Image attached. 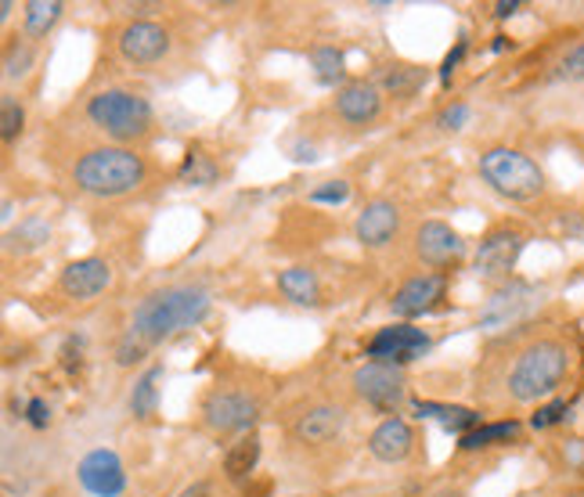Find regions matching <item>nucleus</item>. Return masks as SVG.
<instances>
[{
  "mask_svg": "<svg viewBox=\"0 0 584 497\" xmlns=\"http://www.w3.org/2000/svg\"><path fill=\"white\" fill-rule=\"evenodd\" d=\"M119 11H127L130 19H141L148 11H163V4H119Z\"/></svg>",
  "mask_w": 584,
  "mask_h": 497,
  "instance_id": "nucleus-41",
  "label": "nucleus"
},
{
  "mask_svg": "<svg viewBox=\"0 0 584 497\" xmlns=\"http://www.w3.org/2000/svg\"><path fill=\"white\" fill-rule=\"evenodd\" d=\"M519 8H524V0H499V4H494V15H499V19H513Z\"/></svg>",
  "mask_w": 584,
  "mask_h": 497,
  "instance_id": "nucleus-38",
  "label": "nucleus"
},
{
  "mask_svg": "<svg viewBox=\"0 0 584 497\" xmlns=\"http://www.w3.org/2000/svg\"><path fill=\"white\" fill-rule=\"evenodd\" d=\"M26 421H30L33 429H47V426H51V407H47V401L33 396V401L26 404Z\"/></svg>",
  "mask_w": 584,
  "mask_h": 497,
  "instance_id": "nucleus-36",
  "label": "nucleus"
},
{
  "mask_svg": "<svg viewBox=\"0 0 584 497\" xmlns=\"http://www.w3.org/2000/svg\"><path fill=\"white\" fill-rule=\"evenodd\" d=\"M296 497H300V494H296Z\"/></svg>",
  "mask_w": 584,
  "mask_h": 497,
  "instance_id": "nucleus-45",
  "label": "nucleus"
},
{
  "mask_svg": "<svg viewBox=\"0 0 584 497\" xmlns=\"http://www.w3.org/2000/svg\"><path fill=\"white\" fill-rule=\"evenodd\" d=\"M51 239V223L44 217H26L15 231H8V248H19V253H33V248L47 245Z\"/></svg>",
  "mask_w": 584,
  "mask_h": 497,
  "instance_id": "nucleus-27",
  "label": "nucleus"
},
{
  "mask_svg": "<svg viewBox=\"0 0 584 497\" xmlns=\"http://www.w3.org/2000/svg\"><path fill=\"white\" fill-rule=\"evenodd\" d=\"M354 393L362 396L368 407L387 412L393 418L397 407H401L404 396H408L404 371L397 365H379V360H368V365H362L354 371Z\"/></svg>",
  "mask_w": 584,
  "mask_h": 497,
  "instance_id": "nucleus-10",
  "label": "nucleus"
},
{
  "mask_svg": "<svg viewBox=\"0 0 584 497\" xmlns=\"http://www.w3.org/2000/svg\"><path fill=\"white\" fill-rule=\"evenodd\" d=\"M335 116L351 127H371L382 116V91L371 80H354L335 94Z\"/></svg>",
  "mask_w": 584,
  "mask_h": 497,
  "instance_id": "nucleus-19",
  "label": "nucleus"
},
{
  "mask_svg": "<svg viewBox=\"0 0 584 497\" xmlns=\"http://www.w3.org/2000/svg\"><path fill=\"white\" fill-rule=\"evenodd\" d=\"M422 83H426V69H419V66H387L379 72V91L397 97V102L415 97L422 91Z\"/></svg>",
  "mask_w": 584,
  "mask_h": 497,
  "instance_id": "nucleus-22",
  "label": "nucleus"
},
{
  "mask_svg": "<svg viewBox=\"0 0 584 497\" xmlns=\"http://www.w3.org/2000/svg\"><path fill=\"white\" fill-rule=\"evenodd\" d=\"M566 415H570L566 401H549V404H541L538 412H534L530 426L534 429H552V426H559V421H566Z\"/></svg>",
  "mask_w": 584,
  "mask_h": 497,
  "instance_id": "nucleus-33",
  "label": "nucleus"
},
{
  "mask_svg": "<svg viewBox=\"0 0 584 497\" xmlns=\"http://www.w3.org/2000/svg\"><path fill=\"white\" fill-rule=\"evenodd\" d=\"M524 245H527V234L524 228H516V223H499V228H491L483 234L477 259H473L477 278L494 285V289H502L505 281H513V270L519 264Z\"/></svg>",
  "mask_w": 584,
  "mask_h": 497,
  "instance_id": "nucleus-7",
  "label": "nucleus"
},
{
  "mask_svg": "<svg viewBox=\"0 0 584 497\" xmlns=\"http://www.w3.org/2000/svg\"><path fill=\"white\" fill-rule=\"evenodd\" d=\"M552 80H566V83H581L584 80V41L574 44L563 58L556 61Z\"/></svg>",
  "mask_w": 584,
  "mask_h": 497,
  "instance_id": "nucleus-30",
  "label": "nucleus"
},
{
  "mask_svg": "<svg viewBox=\"0 0 584 497\" xmlns=\"http://www.w3.org/2000/svg\"><path fill=\"white\" fill-rule=\"evenodd\" d=\"M209 494H214V487H209V479H195L192 487H184L178 497H209Z\"/></svg>",
  "mask_w": 584,
  "mask_h": 497,
  "instance_id": "nucleus-39",
  "label": "nucleus"
},
{
  "mask_svg": "<svg viewBox=\"0 0 584 497\" xmlns=\"http://www.w3.org/2000/svg\"><path fill=\"white\" fill-rule=\"evenodd\" d=\"M368 454L382 465H404L415 454V429L401 415L382 418L368 437Z\"/></svg>",
  "mask_w": 584,
  "mask_h": 497,
  "instance_id": "nucleus-17",
  "label": "nucleus"
},
{
  "mask_svg": "<svg viewBox=\"0 0 584 497\" xmlns=\"http://www.w3.org/2000/svg\"><path fill=\"white\" fill-rule=\"evenodd\" d=\"M209 307H214V296L203 285H163V289L148 292L134 307L127 332L152 350V346L173 339L178 332L203 325Z\"/></svg>",
  "mask_w": 584,
  "mask_h": 497,
  "instance_id": "nucleus-1",
  "label": "nucleus"
},
{
  "mask_svg": "<svg viewBox=\"0 0 584 497\" xmlns=\"http://www.w3.org/2000/svg\"><path fill=\"white\" fill-rule=\"evenodd\" d=\"M87 119L119 148L148 141L156 127L152 102L145 94L127 91V86H105V91L87 97Z\"/></svg>",
  "mask_w": 584,
  "mask_h": 497,
  "instance_id": "nucleus-4",
  "label": "nucleus"
},
{
  "mask_svg": "<svg viewBox=\"0 0 584 497\" xmlns=\"http://www.w3.org/2000/svg\"><path fill=\"white\" fill-rule=\"evenodd\" d=\"M346 426V412L340 404H307L300 415L293 418V440L304 443V447H318V443H329L343 432Z\"/></svg>",
  "mask_w": 584,
  "mask_h": 497,
  "instance_id": "nucleus-15",
  "label": "nucleus"
},
{
  "mask_svg": "<svg viewBox=\"0 0 584 497\" xmlns=\"http://www.w3.org/2000/svg\"><path fill=\"white\" fill-rule=\"evenodd\" d=\"M519 440V421L505 418V421H491V426H477L473 432L462 437V451H483V447H499V443H513Z\"/></svg>",
  "mask_w": 584,
  "mask_h": 497,
  "instance_id": "nucleus-26",
  "label": "nucleus"
},
{
  "mask_svg": "<svg viewBox=\"0 0 584 497\" xmlns=\"http://www.w3.org/2000/svg\"><path fill=\"white\" fill-rule=\"evenodd\" d=\"M444 292H447V278L437 275V270H430V275H415V278H408L401 289L393 292V314L397 317H422V314H430L433 307H437L444 300Z\"/></svg>",
  "mask_w": 584,
  "mask_h": 497,
  "instance_id": "nucleus-18",
  "label": "nucleus"
},
{
  "mask_svg": "<svg viewBox=\"0 0 584 497\" xmlns=\"http://www.w3.org/2000/svg\"><path fill=\"white\" fill-rule=\"evenodd\" d=\"M566 462L584 465V440H566Z\"/></svg>",
  "mask_w": 584,
  "mask_h": 497,
  "instance_id": "nucleus-40",
  "label": "nucleus"
},
{
  "mask_svg": "<svg viewBox=\"0 0 584 497\" xmlns=\"http://www.w3.org/2000/svg\"><path fill=\"white\" fill-rule=\"evenodd\" d=\"M491 47H494V51H505V47H508V36H494Z\"/></svg>",
  "mask_w": 584,
  "mask_h": 497,
  "instance_id": "nucleus-42",
  "label": "nucleus"
},
{
  "mask_svg": "<svg viewBox=\"0 0 584 497\" xmlns=\"http://www.w3.org/2000/svg\"><path fill=\"white\" fill-rule=\"evenodd\" d=\"M72 184L91 198H123L148 184V163L134 148L102 145L72 163Z\"/></svg>",
  "mask_w": 584,
  "mask_h": 497,
  "instance_id": "nucleus-3",
  "label": "nucleus"
},
{
  "mask_svg": "<svg viewBox=\"0 0 584 497\" xmlns=\"http://www.w3.org/2000/svg\"><path fill=\"white\" fill-rule=\"evenodd\" d=\"M466 47H469V44H466V36H462V41H458V44H455V51L444 58V66H440V80H444V83H451V77H455V69H458V61H462V58H466Z\"/></svg>",
  "mask_w": 584,
  "mask_h": 497,
  "instance_id": "nucleus-37",
  "label": "nucleus"
},
{
  "mask_svg": "<svg viewBox=\"0 0 584 497\" xmlns=\"http://www.w3.org/2000/svg\"><path fill=\"white\" fill-rule=\"evenodd\" d=\"M541 303H545V289H538V285H530V281H505L502 289H494L491 300L483 303L480 317H477V328H483V332L516 328V325H524V321Z\"/></svg>",
  "mask_w": 584,
  "mask_h": 497,
  "instance_id": "nucleus-8",
  "label": "nucleus"
},
{
  "mask_svg": "<svg viewBox=\"0 0 584 497\" xmlns=\"http://www.w3.org/2000/svg\"><path fill=\"white\" fill-rule=\"evenodd\" d=\"M61 11H66L61 0H30L26 15H22V30H26L30 41H47V33L58 26Z\"/></svg>",
  "mask_w": 584,
  "mask_h": 497,
  "instance_id": "nucleus-24",
  "label": "nucleus"
},
{
  "mask_svg": "<svg viewBox=\"0 0 584 497\" xmlns=\"http://www.w3.org/2000/svg\"><path fill=\"white\" fill-rule=\"evenodd\" d=\"M260 451H264V447H260L256 432H245V437H239L228 447V454H224V476H228L231 483H245L256 472Z\"/></svg>",
  "mask_w": 584,
  "mask_h": 497,
  "instance_id": "nucleus-21",
  "label": "nucleus"
},
{
  "mask_svg": "<svg viewBox=\"0 0 584 497\" xmlns=\"http://www.w3.org/2000/svg\"><path fill=\"white\" fill-rule=\"evenodd\" d=\"M310 66H314V77H318V83H325V86H332V83H340L343 77H346V66H343V55L335 51V47H314L310 51Z\"/></svg>",
  "mask_w": 584,
  "mask_h": 497,
  "instance_id": "nucleus-28",
  "label": "nucleus"
},
{
  "mask_svg": "<svg viewBox=\"0 0 584 497\" xmlns=\"http://www.w3.org/2000/svg\"><path fill=\"white\" fill-rule=\"evenodd\" d=\"M30 66H33V47H30L26 41L8 44V51H4V77H8V80L26 77Z\"/></svg>",
  "mask_w": 584,
  "mask_h": 497,
  "instance_id": "nucleus-31",
  "label": "nucleus"
},
{
  "mask_svg": "<svg viewBox=\"0 0 584 497\" xmlns=\"http://www.w3.org/2000/svg\"><path fill=\"white\" fill-rule=\"evenodd\" d=\"M440 426L447 432H473L480 426V415L473 412V407H444V415H440Z\"/></svg>",
  "mask_w": 584,
  "mask_h": 497,
  "instance_id": "nucleus-32",
  "label": "nucleus"
},
{
  "mask_svg": "<svg viewBox=\"0 0 584 497\" xmlns=\"http://www.w3.org/2000/svg\"><path fill=\"white\" fill-rule=\"evenodd\" d=\"M108 285H112V267H108V259H98V256L72 259V264L61 267V275H58V289L77 303H87V300H94V296H102Z\"/></svg>",
  "mask_w": 584,
  "mask_h": 497,
  "instance_id": "nucleus-13",
  "label": "nucleus"
},
{
  "mask_svg": "<svg viewBox=\"0 0 584 497\" xmlns=\"http://www.w3.org/2000/svg\"><path fill=\"white\" fill-rule=\"evenodd\" d=\"M430 350V335L415 328V325H387V328H379L376 335L368 339L365 346V354L371 360H379V365H408V360H415Z\"/></svg>",
  "mask_w": 584,
  "mask_h": 497,
  "instance_id": "nucleus-11",
  "label": "nucleus"
},
{
  "mask_svg": "<svg viewBox=\"0 0 584 497\" xmlns=\"http://www.w3.org/2000/svg\"><path fill=\"white\" fill-rule=\"evenodd\" d=\"M559 497H581V494H574V490H570V494H559Z\"/></svg>",
  "mask_w": 584,
  "mask_h": 497,
  "instance_id": "nucleus-44",
  "label": "nucleus"
},
{
  "mask_svg": "<svg viewBox=\"0 0 584 497\" xmlns=\"http://www.w3.org/2000/svg\"><path fill=\"white\" fill-rule=\"evenodd\" d=\"M397 231H401V209L390 198L368 203L354 220V239L365 248H387L397 239Z\"/></svg>",
  "mask_w": 584,
  "mask_h": 497,
  "instance_id": "nucleus-16",
  "label": "nucleus"
},
{
  "mask_svg": "<svg viewBox=\"0 0 584 497\" xmlns=\"http://www.w3.org/2000/svg\"><path fill=\"white\" fill-rule=\"evenodd\" d=\"M278 292L296 307H318L321 303V281L310 267H285L278 275Z\"/></svg>",
  "mask_w": 584,
  "mask_h": 497,
  "instance_id": "nucleus-20",
  "label": "nucleus"
},
{
  "mask_svg": "<svg viewBox=\"0 0 584 497\" xmlns=\"http://www.w3.org/2000/svg\"><path fill=\"white\" fill-rule=\"evenodd\" d=\"M159 382H163V365H152L130 390V415L152 421L159 412Z\"/></svg>",
  "mask_w": 584,
  "mask_h": 497,
  "instance_id": "nucleus-23",
  "label": "nucleus"
},
{
  "mask_svg": "<svg viewBox=\"0 0 584 497\" xmlns=\"http://www.w3.org/2000/svg\"><path fill=\"white\" fill-rule=\"evenodd\" d=\"M570 346L556 335H541L530 339L527 346H519L513 368L505 375V390L516 404H538L545 396H552L563 386L566 371H570Z\"/></svg>",
  "mask_w": 584,
  "mask_h": 497,
  "instance_id": "nucleus-2",
  "label": "nucleus"
},
{
  "mask_svg": "<svg viewBox=\"0 0 584 497\" xmlns=\"http://www.w3.org/2000/svg\"><path fill=\"white\" fill-rule=\"evenodd\" d=\"M466 123H469V105H466V102H451V105H447L440 116H437V127H440V130H462Z\"/></svg>",
  "mask_w": 584,
  "mask_h": 497,
  "instance_id": "nucleus-35",
  "label": "nucleus"
},
{
  "mask_svg": "<svg viewBox=\"0 0 584 497\" xmlns=\"http://www.w3.org/2000/svg\"><path fill=\"white\" fill-rule=\"evenodd\" d=\"M480 181L488 184L494 195L508 198V203H534L545 195V170L534 163L527 152L519 148H488L480 155Z\"/></svg>",
  "mask_w": 584,
  "mask_h": 497,
  "instance_id": "nucleus-5",
  "label": "nucleus"
},
{
  "mask_svg": "<svg viewBox=\"0 0 584 497\" xmlns=\"http://www.w3.org/2000/svg\"><path fill=\"white\" fill-rule=\"evenodd\" d=\"M77 476L83 483L87 494L94 497H119L123 487H127V472H123V462L116 451H105V447H98L80 462Z\"/></svg>",
  "mask_w": 584,
  "mask_h": 497,
  "instance_id": "nucleus-14",
  "label": "nucleus"
},
{
  "mask_svg": "<svg viewBox=\"0 0 584 497\" xmlns=\"http://www.w3.org/2000/svg\"><path fill=\"white\" fill-rule=\"evenodd\" d=\"M415 256L426 267H433L437 275H444V267H455L466 256V242L451 223L444 220H426L415 231Z\"/></svg>",
  "mask_w": 584,
  "mask_h": 497,
  "instance_id": "nucleus-12",
  "label": "nucleus"
},
{
  "mask_svg": "<svg viewBox=\"0 0 584 497\" xmlns=\"http://www.w3.org/2000/svg\"><path fill=\"white\" fill-rule=\"evenodd\" d=\"M22 127H26V108H22L19 97L4 94L0 97V138H4V145L15 141Z\"/></svg>",
  "mask_w": 584,
  "mask_h": 497,
  "instance_id": "nucleus-29",
  "label": "nucleus"
},
{
  "mask_svg": "<svg viewBox=\"0 0 584 497\" xmlns=\"http://www.w3.org/2000/svg\"><path fill=\"white\" fill-rule=\"evenodd\" d=\"M351 198V184L346 181H325L321 188L310 192V203H325V206H343Z\"/></svg>",
  "mask_w": 584,
  "mask_h": 497,
  "instance_id": "nucleus-34",
  "label": "nucleus"
},
{
  "mask_svg": "<svg viewBox=\"0 0 584 497\" xmlns=\"http://www.w3.org/2000/svg\"><path fill=\"white\" fill-rule=\"evenodd\" d=\"M11 11H15V4H11V0H4V4H0V19H8Z\"/></svg>",
  "mask_w": 584,
  "mask_h": 497,
  "instance_id": "nucleus-43",
  "label": "nucleus"
},
{
  "mask_svg": "<svg viewBox=\"0 0 584 497\" xmlns=\"http://www.w3.org/2000/svg\"><path fill=\"white\" fill-rule=\"evenodd\" d=\"M203 426L217 437H228V432H253L256 418H260V396L250 390H231V386H217L203 396Z\"/></svg>",
  "mask_w": 584,
  "mask_h": 497,
  "instance_id": "nucleus-6",
  "label": "nucleus"
},
{
  "mask_svg": "<svg viewBox=\"0 0 584 497\" xmlns=\"http://www.w3.org/2000/svg\"><path fill=\"white\" fill-rule=\"evenodd\" d=\"M116 47H119V58L127 61V66L145 69V66H156V61H163L170 55L173 36L163 22L130 19L127 26L116 33Z\"/></svg>",
  "mask_w": 584,
  "mask_h": 497,
  "instance_id": "nucleus-9",
  "label": "nucleus"
},
{
  "mask_svg": "<svg viewBox=\"0 0 584 497\" xmlns=\"http://www.w3.org/2000/svg\"><path fill=\"white\" fill-rule=\"evenodd\" d=\"M217 163H214V155H206V148H188L184 152V163L178 170V177L181 184H188V188H209V184H217Z\"/></svg>",
  "mask_w": 584,
  "mask_h": 497,
  "instance_id": "nucleus-25",
  "label": "nucleus"
}]
</instances>
